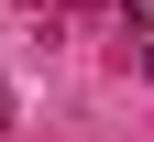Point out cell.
<instances>
[{"label":"cell","instance_id":"6da1fadb","mask_svg":"<svg viewBox=\"0 0 154 142\" xmlns=\"http://www.w3.org/2000/svg\"><path fill=\"white\" fill-rule=\"evenodd\" d=\"M121 33H154V0H121Z\"/></svg>","mask_w":154,"mask_h":142},{"label":"cell","instance_id":"7a4b0ae2","mask_svg":"<svg viewBox=\"0 0 154 142\" xmlns=\"http://www.w3.org/2000/svg\"><path fill=\"white\" fill-rule=\"evenodd\" d=\"M132 66H143V77H154V33H132Z\"/></svg>","mask_w":154,"mask_h":142},{"label":"cell","instance_id":"3957f363","mask_svg":"<svg viewBox=\"0 0 154 142\" xmlns=\"http://www.w3.org/2000/svg\"><path fill=\"white\" fill-rule=\"evenodd\" d=\"M0 142H11V109H0Z\"/></svg>","mask_w":154,"mask_h":142}]
</instances>
